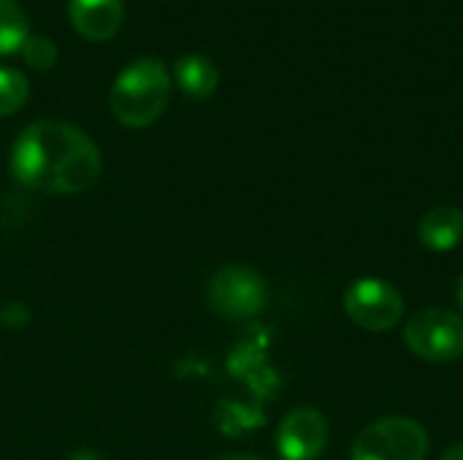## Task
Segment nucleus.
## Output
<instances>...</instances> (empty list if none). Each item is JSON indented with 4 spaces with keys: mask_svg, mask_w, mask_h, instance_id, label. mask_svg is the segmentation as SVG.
Instances as JSON below:
<instances>
[{
    "mask_svg": "<svg viewBox=\"0 0 463 460\" xmlns=\"http://www.w3.org/2000/svg\"><path fill=\"white\" fill-rule=\"evenodd\" d=\"M442 460H463V442L453 445V447L442 455Z\"/></svg>",
    "mask_w": 463,
    "mask_h": 460,
    "instance_id": "obj_15",
    "label": "nucleus"
},
{
    "mask_svg": "<svg viewBox=\"0 0 463 460\" xmlns=\"http://www.w3.org/2000/svg\"><path fill=\"white\" fill-rule=\"evenodd\" d=\"M71 460H100L98 455H92V453H79V455H73Z\"/></svg>",
    "mask_w": 463,
    "mask_h": 460,
    "instance_id": "obj_17",
    "label": "nucleus"
},
{
    "mask_svg": "<svg viewBox=\"0 0 463 460\" xmlns=\"http://www.w3.org/2000/svg\"><path fill=\"white\" fill-rule=\"evenodd\" d=\"M30 84L22 70L0 65V117L14 114L27 100Z\"/></svg>",
    "mask_w": 463,
    "mask_h": 460,
    "instance_id": "obj_12",
    "label": "nucleus"
},
{
    "mask_svg": "<svg viewBox=\"0 0 463 460\" xmlns=\"http://www.w3.org/2000/svg\"><path fill=\"white\" fill-rule=\"evenodd\" d=\"M345 312L366 331H391L404 317V296L388 279L364 277L347 287Z\"/></svg>",
    "mask_w": 463,
    "mask_h": 460,
    "instance_id": "obj_6",
    "label": "nucleus"
},
{
    "mask_svg": "<svg viewBox=\"0 0 463 460\" xmlns=\"http://www.w3.org/2000/svg\"><path fill=\"white\" fill-rule=\"evenodd\" d=\"M220 460H263V458H255V455H228V458H220Z\"/></svg>",
    "mask_w": 463,
    "mask_h": 460,
    "instance_id": "obj_18",
    "label": "nucleus"
},
{
    "mask_svg": "<svg viewBox=\"0 0 463 460\" xmlns=\"http://www.w3.org/2000/svg\"><path fill=\"white\" fill-rule=\"evenodd\" d=\"M269 290L250 266H225L209 279V306L225 320H250L266 309Z\"/></svg>",
    "mask_w": 463,
    "mask_h": 460,
    "instance_id": "obj_5",
    "label": "nucleus"
},
{
    "mask_svg": "<svg viewBox=\"0 0 463 460\" xmlns=\"http://www.w3.org/2000/svg\"><path fill=\"white\" fill-rule=\"evenodd\" d=\"M19 52H22L24 62L33 65V68H38V70L52 68L54 60H57V43L49 35H41V33H30L24 38V43H22Z\"/></svg>",
    "mask_w": 463,
    "mask_h": 460,
    "instance_id": "obj_13",
    "label": "nucleus"
},
{
    "mask_svg": "<svg viewBox=\"0 0 463 460\" xmlns=\"http://www.w3.org/2000/svg\"><path fill=\"white\" fill-rule=\"evenodd\" d=\"M3 323L8 325V328H22V323L27 320V312H24V306H19V304H8L5 309H3Z\"/></svg>",
    "mask_w": 463,
    "mask_h": 460,
    "instance_id": "obj_14",
    "label": "nucleus"
},
{
    "mask_svg": "<svg viewBox=\"0 0 463 460\" xmlns=\"http://www.w3.org/2000/svg\"><path fill=\"white\" fill-rule=\"evenodd\" d=\"M168 98V68L157 57H141L119 70L109 92V106L125 127H146L165 111Z\"/></svg>",
    "mask_w": 463,
    "mask_h": 460,
    "instance_id": "obj_2",
    "label": "nucleus"
},
{
    "mask_svg": "<svg viewBox=\"0 0 463 460\" xmlns=\"http://www.w3.org/2000/svg\"><path fill=\"white\" fill-rule=\"evenodd\" d=\"M404 342L429 363H453L463 358V317L439 306L420 309L407 320Z\"/></svg>",
    "mask_w": 463,
    "mask_h": 460,
    "instance_id": "obj_4",
    "label": "nucleus"
},
{
    "mask_svg": "<svg viewBox=\"0 0 463 460\" xmlns=\"http://www.w3.org/2000/svg\"><path fill=\"white\" fill-rule=\"evenodd\" d=\"M174 76H176V84L190 98H209L217 89V84H220L217 65L206 54H198V52H190V54L176 57Z\"/></svg>",
    "mask_w": 463,
    "mask_h": 460,
    "instance_id": "obj_10",
    "label": "nucleus"
},
{
    "mask_svg": "<svg viewBox=\"0 0 463 460\" xmlns=\"http://www.w3.org/2000/svg\"><path fill=\"white\" fill-rule=\"evenodd\" d=\"M418 239L431 252L456 249L463 239V211L450 203L429 209L418 222Z\"/></svg>",
    "mask_w": 463,
    "mask_h": 460,
    "instance_id": "obj_9",
    "label": "nucleus"
},
{
    "mask_svg": "<svg viewBox=\"0 0 463 460\" xmlns=\"http://www.w3.org/2000/svg\"><path fill=\"white\" fill-rule=\"evenodd\" d=\"M68 14L73 27L92 41L111 38L122 19H125V3L122 0H68Z\"/></svg>",
    "mask_w": 463,
    "mask_h": 460,
    "instance_id": "obj_8",
    "label": "nucleus"
},
{
    "mask_svg": "<svg viewBox=\"0 0 463 460\" xmlns=\"http://www.w3.org/2000/svg\"><path fill=\"white\" fill-rule=\"evenodd\" d=\"M11 174L19 184L35 192L76 195L98 182L100 152L76 125L62 119H38L16 136L11 149Z\"/></svg>",
    "mask_w": 463,
    "mask_h": 460,
    "instance_id": "obj_1",
    "label": "nucleus"
},
{
    "mask_svg": "<svg viewBox=\"0 0 463 460\" xmlns=\"http://www.w3.org/2000/svg\"><path fill=\"white\" fill-rule=\"evenodd\" d=\"M456 301H458V306L463 309V274L458 277V282H456Z\"/></svg>",
    "mask_w": 463,
    "mask_h": 460,
    "instance_id": "obj_16",
    "label": "nucleus"
},
{
    "mask_svg": "<svg viewBox=\"0 0 463 460\" xmlns=\"http://www.w3.org/2000/svg\"><path fill=\"white\" fill-rule=\"evenodd\" d=\"M429 434L412 418H383L366 426L350 450V460H426Z\"/></svg>",
    "mask_w": 463,
    "mask_h": 460,
    "instance_id": "obj_3",
    "label": "nucleus"
},
{
    "mask_svg": "<svg viewBox=\"0 0 463 460\" xmlns=\"http://www.w3.org/2000/svg\"><path fill=\"white\" fill-rule=\"evenodd\" d=\"M27 16L16 0H0V54L19 52L27 38Z\"/></svg>",
    "mask_w": 463,
    "mask_h": 460,
    "instance_id": "obj_11",
    "label": "nucleus"
},
{
    "mask_svg": "<svg viewBox=\"0 0 463 460\" xmlns=\"http://www.w3.org/2000/svg\"><path fill=\"white\" fill-rule=\"evenodd\" d=\"M328 445V423L320 409L298 407L277 428V450L285 460H317Z\"/></svg>",
    "mask_w": 463,
    "mask_h": 460,
    "instance_id": "obj_7",
    "label": "nucleus"
}]
</instances>
